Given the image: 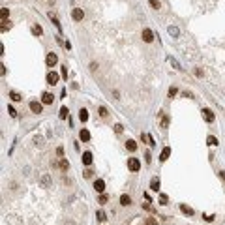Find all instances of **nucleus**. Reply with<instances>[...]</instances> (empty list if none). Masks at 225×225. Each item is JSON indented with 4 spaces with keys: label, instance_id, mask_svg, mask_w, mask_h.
I'll return each mask as SVG.
<instances>
[{
    "label": "nucleus",
    "instance_id": "c85d7f7f",
    "mask_svg": "<svg viewBox=\"0 0 225 225\" xmlns=\"http://www.w3.org/2000/svg\"><path fill=\"white\" fill-rule=\"evenodd\" d=\"M169 34H171V36H178V28L176 26H169Z\"/></svg>",
    "mask_w": 225,
    "mask_h": 225
},
{
    "label": "nucleus",
    "instance_id": "2f4dec72",
    "mask_svg": "<svg viewBox=\"0 0 225 225\" xmlns=\"http://www.w3.org/2000/svg\"><path fill=\"white\" fill-rule=\"evenodd\" d=\"M107 114H109V113H107V109H105V107H99V116H107Z\"/></svg>",
    "mask_w": 225,
    "mask_h": 225
},
{
    "label": "nucleus",
    "instance_id": "7ed1b4c3",
    "mask_svg": "<svg viewBox=\"0 0 225 225\" xmlns=\"http://www.w3.org/2000/svg\"><path fill=\"white\" fill-rule=\"evenodd\" d=\"M58 79H60V75L56 71H49V73H47V83H49V85H56Z\"/></svg>",
    "mask_w": 225,
    "mask_h": 225
},
{
    "label": "nucleus",
    "instance_id": "f3484780",
    "mask_svg": "<svg viewBox=\"0 0 225 225\" xmlns=\"http://www.w3.org/2000/svg\"><path fill=\"white\" fill-rule=\"evenodd\" d=\"M9 98L13 99V101H21V99H22V96L19 94V92H15V90H11V92H9Z\"/></svg>",
    "mask_w": 225,
    "mask_h": 225
},
{
    "label": "nucleus",
    "instance_id": "473e14b6",
    "mask_svg": "<svg viewBox=\"0 0 225 225\" xmlns=\"http://www.w3.org/2000/svg\"><path fill=\"white\" fill-rule=\"evenodd\" d=\"M148 2H150V6H152L154 9H158V8H159V2H158V0H148Z\"/></svg>",
    "mask_w": 225,
    "mask_h": 225
},
{
    "label": "nucleus",
    "instance_id": "58836bf2",
    "mask_svg": "<svg viewBox=\"0 0 225 225\" xmlns=\"http://www.w3.org/2000/svg\"><path fill=\"white\" fill-rule=\"evenodd\" d=\"M34 143H36V144H40V146H41V144H43V139H41V137H34Z\"/></svg>",
    "mask_w": 225,
    "mask_h": 225
},
{
    "label": "nucleus",
    "instance_id": "f257e3e1",
    "mask_svg": "<svg viewBox=\"0 0 225 225\" xmlns=\"http://www.w3.org/2000/svg\"><path fill=\"white\" fill-rule=\"evenodd\" d=\"M128 169L133 171V173H137L141 169V161L137 159V158H130V159H128Z\"/></svg>",
    "mask_w": 225,
    "mask_h": 225
},
{
    "label": "nucleus",
    "instance_id": "4be33fe9",
    "mask_svg": "<svg viewBox=\"0 0 225 225\" xmlns=\"http://www.w3.org/2000/svg\"><path fill=\"white\" fill-rule=\"evenodd\" d=\"M159 126H161V128H167V126H169V116H167V114H163V113H161V122H159Z\"/></svg>",
    "mask_w": 225,
    "mask_h": 225
},
{
    "label": "nucleus",
    "instance_id": "dca6fc26",
    "mask_svg": "<svg viewBox=\"0 0 225 225\" xmlns=\"http://www.w3.org/2000/svg\"><path fill=\"white\" fill-rule=\"evenodd\" d=\"M0 17H2V22L8 21V17H9V9H8V8H2V9H0Z\"/></svg>",
    "mask_w": 225,
    "mask_h": 225
},
{
    "label": "nucleus",
    "instance_id": "aec40b11",
    "mask_svg": "<svg viewBox=\"0 0 225 225\" xmlns=\"http://www.w3.org/2000/svg\"><path fill=\"white\" fill-rule=\"evenodd\" d=\"M96 218H98V221H105L107 220V214H105L103 210H98L96 212Z\"/></svg>",
    "mask_w": 225,
    "mask_h": 225
},
{
    "label": "nucleus",
    "instance_id": "c9c22d12",
    "mask_svg": "<svg viewBox=\"0 0 225 225\" xmlns=\"http://www.w3.org/2000/svg\"><path fill=\"white\" fill-rule=\"evenodd\" d=\"M114 131H116V133H122V131H124V128H122V124H116V126H114Z\"/></svg>",
    "mask_w": 225,
    "mask_h": 225
},
{
    "label": "nucleus",
    "instance_id": "20e7f679",
    "mask_svg": "<svg viewBox=\"0 0 225 225\" xmlns=\"http://www.w3.org/2000/svg\"><path fill=\"white\" fill-rule=\"evenodd\" d=\"M45 62H47V66H49V68H53L54 64L58 62V56H56L54 53H49V54H47V58H45Z\"/></svg>",
    "mask_w": 225,
    "mask_h": 225
},
{
    "label": "nucleus",
    "instance_id": "37998d69",
    "mask_svg": "<svg viewBox=\"0 0 225 225\" xmlns=\"http://www.w3.org/2000/svg\"><path fill=\"white\" fill-rule=\"evenodd\" d=\"M96 68H98V64H96V62L90 64V69H92V71H96Z\"/></svg>",
    "mask_w": 225,
    "mask_h": 225
},
{
    "label": "nucleus",
    "instance_id": "423d86ee",
    "mask_svg": "<svg viewBox=\"0 0 225 225\" xmlns=\"http://www.w3.org/2000/svg\"><path fill=\"white\" fill-rule=\"evenodd\" d=\"M30 111L36 113V114H40V113L43 111V105H41L40 101H30Z\"/></svg>",
    "mask_w": 225,
    "mask_h": 225
},
{
    "label": "nucleus",
    "instance_id": "2eb2a0df",
    "mask_svg": "<svg viewBox=\"0 0 225 225\" xmlns=\"http://www.w3.org/2000/svg\"><path fill=\"white\" fill-rule=\"evenodd\" d=\"M41 186H43V188H51V178H49V175H43V176H41Z\"/></svg>",
    "mask_w": 225,
    "mask_h": 225
},
{
    "label": "nucleus",
    "instance_id": "a211bd4d",
    "mask_svg": "<svg viewBox=\"0 0 225 225\" xmlns=\"http://www.w3.org/2000/svg\"><path fill=\"white\" fill-rule=\"evenodd\" d=\"M150 189L159 191V180H158V178H152V182H150Z\"/></svg>",
    "mask_w": 225,
    "mask_h": 225
},
{
    "label": "nucleus",
    "instance_id": "f704fd0d",
    "mask_svg": "<svg viewBox=\"0 0 225 225\" xmlns=\"http://www.w3.org/2000/svg\"><path fill=\"white\" fill-rule=\"evenodd\" d=\"M8 113H9V114H11V116H17V111H15V109L11 107V105H9V107H8Z\"/></svg>",
    "mask_w": 225,
    "mask_h": 225
},
{
    "label": "nucleus",
    "instance_id": "6e6552de",
    "mask_svg": "<svg viewBox=\"0 0 225 225\" xmlns=\"http://www.w3.org/2000/svg\"><path fill=\"white\" fill-rule=\"evenodd\" d=\"M94 189L98 191V193H103V189H105V182H103L101 178H98V180L94 182Z\"/></svg>",
    "mask_w": 225,
    "mask_h": 225
},
{
    "label": "nucleus",
    "instance_id": "f03ea898",
    "mask_svg": "<svg viewBox=\"0 0 225 225\" xmlns=\"http://www.w3.org/2000/svg\"><path fill=\"white\" fill-rule=\"evenodd\" d=\"M71 17H73V21H83V17H85V11H83L81 8H73Z\"/></svg>",
    "mask_w": 225,
    "mask_h": 225
},
{
    "label": "nucleus",
    "instance_id": "0eeeda50",
    "mask_svg": "<svg viewBox=\"0 0 225 225\" xmlns=\"http://www.w3.org/2000/svg\"><path fill=\"white\" fill-rule=\"evenodd\" d=\"M53 99H54V96L51 94V92H43V96H41V103L49 105V103H53Z\"/></svg>",
    "mask_w": 225,
    "mask_h": 225
},
{
    "label": "nucleus",
    "instance_id": "393cba45",
    "mask_svg": "<svg viewBox=\"0 0 225 225\" xmlns=\"http://www.w3.org/2000/svg\"><path fill=\"white\" fill-rule=\"evenodd\" d=\"M206 143L210 144V146H216V144H218V137H214V135H210V137H208V139H206Z\"/></svg>",
    "mask_w": 225,
    "mask_h": 225
},
{
    "label": "nucleus",
    "instance_id": "e433bc0d",
    "mask_svg": "<svg viewBox=\"0 0 225 225\" xmlns=\"http://www.w3.org/2000/svg\"><path fill=\"white\" fill-rule=\"evenodd\" d=\"M56 156H58V158L64 156V148H62V146H58V148H56Z\"/></svg>",
    "mask_w": 225,
    "mask_h": 225
},
{
    "label": "nucleus",
    "instance_id": "72a5a7b5",
    "mask_svg": "<svg viewBox=\"0 0 225 225\" xmlns=\"http://www.w3.org/2000/svg\"><path fill=\"white\" fill-rule=\"evenodd\" d=\"M169 62H171V64H173V66H175V68H176V69H182V68H180V64H178V62H176V60H175V58H169Z\"/></svg>",
    "mask_w": 225,
    "mask_h": 225
},
{
    "label": "nucleus",
    "instance_id": "4468645a",
    "mask_svg": "<svg viewBox=\"0 0 225 225\" xmlns=\"http://www.w3.org/2000/svg\"><path fill=\"white\" fill-rule=\"evenodd\" d=\"M120 204H122V206H130V204H131V197H130V195H122V197H120Z\"/></svg>",
    "mask_w": 225,
    "mask_h": 225
},
{
    "label": "nucleus",
    "instance_id": "39448f33",
    "mask_svg": "<svg viewBox=\"0 0 225 225\" xmlns=\"http://www.w3.org/2000/svg\"><path fill=\"white\" fill-rule=\"evenodd\" d=\"M154 40V34L150 28H143V41H146V43H150V41Z\"/></svg>",
    "mask_w": 225,
    "mask_h": 225
},
{
    "label": "nucleus",
    "instance_id": "a878e982",
    "mask_svg": "<svg viewBox=\"0 0 225 225\" xmlns=\"http://www.w3.org/2000/svg\"><path fill=\"white\" fill-rule=\"evenodd\" d=\"M32 32H34V34H38V36H41V34H43V28H41L40 24H36V26H32Z\"/></svg>",
    "mask_w": 225,
    "mask_h": 225
},
{
    "label": "nucleus",
    "instance_id": "ddd939ff",
    "mask_svg": "<svg viewBox=\"0 0 225 225\" xmlns=\"http://www.w3.org/2000/svg\"><path fill=\"white\" fill-rule=\"evenodd\" d=\"M83 163H85V165H90V163H92V154L90 152H83Z\"/></svg>",
    "mask_w": 225,
    "mask_h": 225
},
{
    "label": "nucleus",
    "instance_id": "1a4fd4ad",
    "mask_svg": "<svg viewBox=\"0 0 225 225\" xmlns=\"http://www.w3.org/2000/svg\"><path fill=\"white\" fill-rule=\"evenodd\" d=\"M202 116H204V120H206V122H214V118H216L210 109H202Z\"/></svg>",
    "mask_w": 225,
    "mask_h": 225
},
{
    "label": "nucleus",
    "instance_id": "b1692460",
    "mask_svg": "<svg viewBox=\"0 0 225 225\" xmlns=\"http://www.w3.org/2000/svg\"><path fill=\"white\" fill-rule=\"evenodd\" d=\"M68 113H69V111H68V107H60V113H58V116H60V118H62V120H64V118H68Z\"/></svg>",
    "mask_w": 225,
    "mask_h": 225
},
{
    "label": "nucleus",
    "instance_id": "9d476101",
    "mask_svg": "<svg viewBox=\"0 0 225 225\" xmlns=\"http://www.w3.org/2000/svg\"><path fill=\"white\" fill-rule=\"evenodd\" d=\"M169 156H171V148H169V146H165V148L161 150V154H159V161H167V159H169Z\"/></svg>",
    "mask_w": 225,
    "mask_h": 225
},
{
    "label": "nucleus",
    "instance_id": "bb28decb",
    "mask_svg": "<svg viewBox=\"0 0 225 225\" xmlns=\"http://www.w3.org/2000/svg\"><path fill=\"white\" fill-rule=\"evenodd\" d=\"M143 208H144V210H148V212H156V208H154L148 201H146V202H143Z\"/></svg>",
    "mask_w": 225,
    "mask_h": 225
},
{
    "label": "nucleus",
    "instance_id": "cd10ccee",
    "mask_svg": "<svg viewBox=\"0 0 225 225\" xmlns=\"http://www.w3.org/2000/svg\"><path fill=\"white\" fill-rule=\"evenodd\" d=\"M143 225H159V223H158V220H154V218H148Z\"/></svg>",
    "mask_w": 225,
    "mask_h": 225
},
{
    "label": "nucleus",
    "instance_id": "a19ab883",
    "mask_svg": "<svg viewBox=\"0 0 225 225\" xmlns=\"http://www.w3.org/2000/svg\"><path fill=\"white\" fill-rule=\"evenodd\" d=\"M144 158H146V163L152 161V156H150V152H146V156H144Z\"/></svg>",
    "mask_w": 225,
    "mask_h": 225
},
{
    "label": "nucleus",
    "instance_id": "9b49d317",
    "mask_svg": "<svg viewBox=\"0 0 225 225\" xmlns=\"http://www.w3.org/2000/svg\"><path fill=\"white\" fill-rule=\"evenodd\" d=\"M126 148L130 150V152H135V150H137V143H135L133 139H128L126 141Z\"/></svg>",
    "mask_w": 225,
    "mask_h": 225
},
{
    "label": "nucleus",
    "instance_id": "79ce46f5",
    "mask_svg": "<svg viewBox=\"0 0 225 225\" xmlns=\"http://www.w3.org/2000/svg\"><path fill=\"white\" fill-rule=\"evenodd\" d=\"M62 77H68V68H66V66L62 68Z\"/></svg>",
    "mask_w": 225,
    "mask_h": 225
},
{
    "label": "nucleus",
    "instance_id": "4c0bfd02",
    "mask_svg": "<svg viewBox=\"0 0 225 225\" xmlns=\"http://www.w3.org/2000/svg\"><path fill=\"white\" fill-rule=\"evenodd\" d=\"M99 202H101V204H105V202H107V195H103V193L99 195Z\"/></svg>",
    "mask_w": 225,
    "mask_h": 225
},
{
    "label": "nucleus",
    "instance_id": "c03bdc74",
    "mask_svg": "<svg viewBox=\"0 0 225 225\" xmlns=\"http://www.w3.org/2000/svg\"><path fill=\"white\" fill-rule=\"evenodd\" d=\"M220 176H221V180L225 182V171H220Z\"/></svg>",
    "mask_w": 225,
    "mask_h": 225
},
{
    "label": "nucleus",
    "instance_id": "5701e85b",
    "mask_svg": "<svg viewBox=\"0 0 225 225\" xmlns=\"http://www.w3.org/2000/svg\"><path fill=\"white\" fill-rule=\"evenodd\" d=\"M180 210L184 212V214H188V216H193V210L189 206H186V204H180Z\"/></svg>",
    "mask_w": 225,
    "mask_h": 225
},
{
    "label": "nucleus",
    "instance_id": "ea45409f",
    "mask_svg": "<svg viewBox=\"0 0 225 225\" xmlns=\"http://www.w3.org/2000/svg\"><path fill=\"white\" fill-rule=\"evenodd\" d=\"M92 173H94V171H90V169H86V171H85V178H90V176H92Z\"/></svg>",
    "mask_w": 225,
    "mask_h": 225
},
{
    "label": "nucleus",
    "instance_id": "6ab92c4d",
    "mask_svg": "<svg viewBox=\"0 0 225 225\" xmlns=\"http://www.w3.org/2000/svg\"><path fill=\"white\" fill-rule=\"evenodd\" d=\"M79 118H81V122H86L88 120V111H86V109H81V111H79Z\"/></svg>",
    "mask_w": 225,
    "mask_h": 225
},
{
    "label": "nucleus",
    "instance_id": "c756f323",
    "mask_svg": "<svg viewBox=\"0 0 225 225\" xmlns=\"http://www.w3.org/2000/svg\"><path fill=\"white\" fill-rule=\"evenodd\" d=\"M176 94H178V88L171 86V88H169V98H173V96H176Z\"/></svg>",
    "mask_w": 225,
    "mask_h": 225
},
{
    "label": "nucleus",
    "instance_id": "7c9ffc66",
    "mask_svg": "<svg viewBox=\"0 0 225 225\" xmlns=\"http://www.w3.org/2000/svg\"><path fill=\"white\" fill-rule=\"evenodd\" d=\"M167 201H169V199H167V195H165V193L159 195V204H167Z\"/></svg>",
    "mask_w": 225,
    "mask_h": 225
},
{
    "label": "nucleus",
    "instance_id": "412c9836",
    "mask_svg": "<svg viewBox=\"0 0 225 225\" xmlns=\"http://www.w3.org/2000/svg\"><path fill=\"white\" fill-rule=\"evenodd\" d=\"M58 167L60 169H62V171H68V169H69V163H68V159H60V163H58Z\"/></svg>",
    "mask_w": 225,
    "mask_h": 225
},
{
    "label": "nucleus",
    "instance_id": "f8f14e48",
    "mask_svg": "<svg viewBox=\"0 0 225 225\" xmlns=\"http://www.w3.org/2000/svg\"><path fill=\"white\" fill-rule=\"evenodd\" d=\"M79 139H81V141H90V131L83 128V130L79 131Z\"/></svg>",
    "mask_w": 225,
    "mask_h": 225
}]
</instances>
